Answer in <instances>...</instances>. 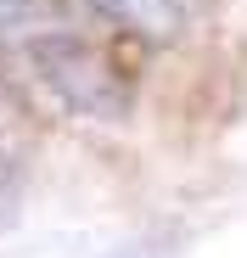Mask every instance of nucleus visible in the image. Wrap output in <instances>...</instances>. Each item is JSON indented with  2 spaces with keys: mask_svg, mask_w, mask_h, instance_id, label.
<instances>
[{
  "mask_svg": "<svg viewBox=\"0 0 247 258\" xmlns=\"http://www.w3.org/2000/svg\"><path fill=\"white\" fill-rule=\"evenodd\" d=\"M28 62L73 112H85V118H124L130 101H135L130 79L79 34H39V39H28Z\"/></svg>",
  "mask_w": 247,
  "mask_h": 258,
  "instance_id": "nucleus-1",
  "label": "nucleus"
},
{
  "mask_svg": "<svg viewBox=\"0 0 247 258\" xmlns=\"http://www.w3.org/2000/svg\"><path fill=\"white\" fill-rule=\"evenodd\" d=\"M90 6L107 23H118L124 34L146 39V45H169V39L180 34V23H186L180 0H90Z\"/></svg>",
  "mask_w": 247,
  "mask_h": 258,
  "instance_id": "nucleus-2",
  "label": "nucleus"
}]
</instances>
